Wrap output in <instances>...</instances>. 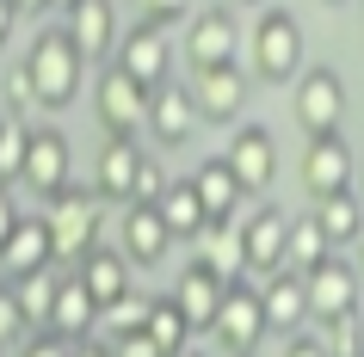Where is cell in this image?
Listing matches in <instances>:
<instances>
[{
	"label": "cell",
	"instance_id": "6da1fadb",
	"mask_svg": "<svg viewBox=\"0 0 364 357\" xmlns=\"http://www.w3.org/2000/svg\"><path fill=\"white\" fill-rule=\"evenodd\" d=\"M25 75H31V87H38L43 111H68L80 99V80H87V56L75 50V38L62 31V25H50V31H38V38L25 43Z\"/></svg>",
	"mask_w": 364,
	"mask_h": 357
},
{
	"label": "cell",
	"instance_id": "7a4b0ae2",
	"mask_svg": "<svg viewBox=\"0 0 364 357\" xmlns=\"http://www.w3.org/2000/svg\"><path fill=\"white\" fill-rule=\"evenodd\" d=\"M247 62H253V80H266V87H290L303 75L309 38H303V25H296L290 6H259L253 38H247Z\"/></svg>",
	"mask_w": 364,
	"mask_h": 357
},
{
	"label": "cell",
	"instance_id": "3957f363",
	"mask_svg": "<svg viewBox=\"0 0 364 357\" xmlns=\"http://www.w3.org/2000/svg\"><path fill=\"white\" fill-rule=\"evenodd\" d=\"M43 222H50V241H56V265L75 271V265L99 246V191L80 185V179L62 185L56 197H50V209H43Z\"/></svg>",
	"mask_w": 364,
	"mask_h": 357
},
{
	"label": "cell",
	"instance_id": "277c9868",
	"mask_svg": "<svg viewBox=\"0 0 364 357\" xmlns=\"http://www.w3.org/2000/svg\"><path fill=\"white\" fill-rule=\"evenodd\" d=\"M290 105H296V123L303 136H333L346 117V80L333 62H303V75L290 80Z\"/></svg>",
	"mask_w": 364,
	"mask_h": 357
},
{
	"label": "cell",
	"instance_id": "5b68a950",
	"mask_svg": "<svg viewBox=\"0 0 364 357\" xmlns=\"http://www.w3.org/2000/svg\"><path fill=\"white\" fill-rule=\"evenodd\" d=\"M266 333L272 326H266V308H259V290H247V283L235 278L229 290H223V308H216V320H210V339L223 345V357H253Z\"/></svg>",
	"mask_w": 364,
	"mask_h": 357
},
{
	"label": "cell",
	"instance_id": "8992f818",
	"mask_svg": "<svg viewBox=\"0 0 364 357\" xmlns=\"http://www.w3.org/2000/svg\"><path fill=\"white\" fill-rule=\"evenodd\" d=\"M186 93H192L198 123H216V130H235V117L247 111V75L235 62H223V68H192Z\"/></svg>",
	"mask_w": 364,
	"mask_h": 357
},
{
	"label": "cell",
	"instance_id": "52a82bcc",
	"mask_svg": "<svg viewBox=\"0 0 364 357\" xmlns=\"http://www.w3.org/2000/svg\"><path fill=\"white\" fill-rule=\"evenodd\" d=\"M303 283H309V320H333V314L364 308V278L346 253H327L315 271H303Z\"/></svg>",
	"mask_w": 364,
	"mask_h": 357
},
{
	"label": "cell",
	"instance_id": "ba28073f",
	"mask_svg": "<svg viewBox=\"0 0 364 357\" xmlns=\"http://www.w3.org/2000/svg\"><path fill=\"white\" fill-rule=\"evenodd\" d=\"M93 111L105 123V136H142V123H149V87L136 75H124L117 62H105V75L93 87Z\"/></svg>",
	"mask_w": 364,
	"mask_h": 357
},
{
	"label": "cell",
	"instance_id": "9c48e42d",
	"mask_svg": "<svg viewBox=\"0 0 364 357\" xmlns=\"http://www.w3.org/2000/svg\"><path fill=\"white\" fill-rule=\"evenodd\" d=\"M241 56V25L229 6H198L186 19V68H223Z\"/></svg>",
	"mask_w": 364,
	"mask_h": 357
},
{
	"label": "cell",
	"instance_id": "30bf717a",
	"mask_svg": "<svg viewBox=\"0 0 364 357\" xmlns=\"http://www.w3.org/2000/svg\"><path fill=\"white\" fill-rule=\"evenodd\" d=\"M62 31L75 38V50L87 56V68H105V62L117 56V38H124L117 0H75V13L62 19Z\"/></svg>",
	"mask_w": 364,
	"mask_h": 357
},
{
	"label": "cell",
	"instance_id": "8fae6325",
	"mask_svg": "<svg viewBox=\"0 0 364 357\" xmlns=\"http://www.w3.org/2000/svg\"><path fill=\"white\" fill-rule=\"evenodd\" d=\"M352 179H358V154H352V142H346L340 130H333V136H309V148H303V185H309V197L352 191Z\"/></svg>",
	"mask_w": 364,
	"mask_h": 357
},
{
	"label": "cell",
	"instance_id": "7c38bea8",
	"mask_svg": "<svg viewBox=\"0 0 364 357\" xmlns=\"http://www.w3.org/2000/svg\"><path fill=\"white\" fill-rule=\"evenodd\" d=\"M117 68H124V75H136L142 80V87H161V80H167V68H173V43H167V25H154V19H136L130 31H124V38H117Z\"/></svg>",
	"mask_w": 364,
	"mask_h": 357
},
{
	"label": "cell",
	"instance_id": "4fadbf2b",
	"mask_svg": "<svg viewBox=\"0 0 364 357\" xmlns=\"http://www.w3.org/2000/svg\"><path fill=\"white\" fill-rule=\"evenodd\" d=\"M19 179L38 191L43 204H50L62 185H75V148H68V136L38 123V130H31V154H25V172H19Z\"/></svg>",
	"mask_w": 364,
	"mask_h": 357
},
{
	"label": "cell",
	"instance_id": "5bb4252c",
	"mask_svg": "<svg viewBox=\"0 0 364 357\" xmlns=\"http://www.w3.org/2000/svg\"><path fill=\"white\" fill-rule=\"evenodd\" d=\"M223 154H229V167H235V179H241L247 197L272 191V179H278V142H272V130H259V123H235V142Z\"/></svg>",
	"mask_w": 364,
	"mask_h": 357
},
{
	"label": "cell",
	"instance_id": "9a60e30c",
	"mask_svg": "<svg viewBox=\"0 0 364 357\" xmlns=\"http://www.w3.org/2000/svg\"><path fill=\"white\" fill-rule=\"evenodd\" d=\"M149 142L154 148H186V136L198 130V111H192V93H186V80H161L149 93Z\"/></svg>",
	"mask_w": 364,
	"mask_h": 357
},
{
	"label": "cell",
	"instance_id": "2e32d148",
	"mask_svg": "<svg viewBox=\"0 0 364 357\" xmlns=\"http://www.w3.org/2000/svg\"><path fill=\"white\" fill-rule=\"evenodd\" d=\"M142 142L136 136H105V148H99L93 160V191L99 204H130L136 197V167H142Z\"/></svg>",
	"mask_w": 364,
	"mask_h": 357
},
{
	"label": "cell",
	"instance_id": "e0dca14e",
	"mask_svg": "<svg viewBox=\"0 0 364 357\" xmlns=\"http://www.w3.org/2000/svg\"><path fill=\"white\" fill-rule=\"evenodd\" d=\"M259 308H266L272 333H303V326H309V283H303V271H296V265L266 271V283H259Z\"/></svg>",
	"mask_w": 364,
	"mask_h": 357
},
{
	"label": "cell",
	"instance_id": "ac0fdd59",
	"mask_svg": "<svg viewBox=\"0 0 364 357\" xmlns=\"http://www.w3.org/2000/svg\"><path fill=\"white\" fill-rule=\"evenodd\" d=\"M117 246H124V259H130L136 271H149V265H167L173 234H167V222H161V209H154V204H124Z\"/></svg>",
	"mask_w": 364,
	"mask_h": 357
},
{
	"label": "cell",
	"instance_id": "d6986e66",
	"mask_svg": "<svg viewBox=\"0 0 364 357\" xmlns=\"http://www.w3.org/2000/svg\"><path fill=\"white\" fill-rule=\"evenodd\" d=\"M235 278H223V271H210L204 259H192L186 271H179V283H173V296H179V308H186V320H192V333H210L216 308H223V290H229Z\"/></svg>",
	"mask_w": 364,
	"mask_h": 357
},
{
	"label": "cell",
	"instance_id": "ffe728a7",
	"mask_svg": "<svg viewBox=\"0 0 364 357\" xmlns=\"http://www.w3.org/2000/svg\"><path fill=\"white\" fill-rule=\"evenodd\" d=\"M50 333H62L68 345L99 333V296L80 283V271H62V283H56V308H50Z\"/></svg>",
	"mask_w": 364,
	"mask_h": 357
},
{
	"label": "cell",
	"instance_id": "44dd1931",
	"mask_svg": "<svg viewBox=\"0 0 364 357\" xmlns=\"http://www.w3.org/2000/svg\"><path fill=\"white\" fill-rule=\"evenodd\" d=\"M241 234H247V271H278L284 265V241H290V216L284 209H253V216H241Z\"/></svg>",
	"mask_w": 364,
	"mask_h": 357
},
{
	"label": "cell",
	"instance_id": "7402d4cb",
	"mask_svg": "<svg viewBox=\"0 0 364 357\" xmlns=\"http://www.w3.org/2000/svg\"><path fill=\"white\" fill-rule=\"evenodd\" d=\"M38 265H56V241H50V222L43 216H19V228L0 246V271L19 278V271H38Z\"/></svg>",
	"mask_w": 364,
	"mask_h": 357
},
{
	"label": "cell",
	"instance_id": "603a6c76",
	"mask_svg": "<svg viewBox=\"0 0 364 357\" xmlns=\"http://www.w3.org/2000/svg\"><path fill=\"white\" fill-rule=\"evenodd\" d=\"M198 259L210 265V271H223V278H241V271H247V234H241V222H235V216L204 222V234H198Z\"/></svg>",
	"mask_w": 364,
	"mask_h": 357
},
{
	"label": "cell",
	"instance_id": "cb8c5ba5",
	"mask_svg": "<svg viewBox=\"0 0 364 357\" xmlns=\"http://www.w3.org/2000/svg\"><path fill=\"white\" fill-rule=\"evenodd\" d=\"M161 222H167V234L173 241H198L204 234V222H210V209H204V197H198V185L192 179H173L167 191H161Z\"/></svg>",
	"mask_w": 364,
	"mask_h": 357
},
{
	"label": "cell",
	"instance_id": "d4e9b609",
	"mask_svg": "<svg viewBox=\"0 0 364 357\" xmlns=\"http://www.w3.org/2000/svg\"><path fill=\"white\" fill-rule=\"evenodd\" d=\"M75 271H80V283L99 296V308H105V302H117L124 290H130V259H124V246H93Z\"/></svg>",
	"mask_w": 364,
	"mask_h": 357
},
{
	"label": "cell",
	"instance_id": "484cf974",
	"mask_svg": "<svg viewBox=\"0 0 364 357\" xmlns=\"http://www.w3.org/2000/svg\"><path fill=\"white\" fill-rule=\"evenodd\" d=\"M68 265H38V271H19V278H6L13 283V296H19L25 320H31V333H43L50 326V308H56V283Z\"/></svg>",
	"mask_w": 364,
	"mask_h": 357
},
{
	"label": "cell",
	"instance_id": "4316f807",
	"mask_svg": "<svg viewBox=\"0 0 364 357\" xmlns=\"http://www.w3.org/2000/svg\"><path fill=\"white\" fill-rule=\"evenodd\" d=\"M192 185H198V197H204V209H210V222L216 216H235L241 197H247L241 179H235V167H229V154H210V160L192 172Z\"/></svg>",
	"mask_w": 364,
	"mask_h": 357
},
{
	"label": "cell",
	"instance_id": "83f0119b",
	"mask_svg": "<svg viewBox=\"0 0 364 357\" xmlns=\"http://www.w3.org/2000/svg\"><path fill=\"white\" fill-rule=\"evenodd\" d=\"M315 222L327 228L333 253H346V246L358 241V228H364V204H358V191H333V197H315Z\"/></svg>",
	"mask_w": 364,
	"mask_h": 357
},
{
	"label": "cell",
	"instance_id": "f1b7e54d",
	"mask_svg": "<svg viewBox=\"0 0 364 357\" xmlns=\"http://www.w3.org/2000/svg\"><path fill=\"white\" fill-rule=\"evenodd\" d=\"M149 339H154L167 357H179V351H186V339H192V320H186V308H179L173 290L149 302Z\"/></svg>",
	"mask_w": 364,
	"mask_h": 357
},
{
	"label": "cell",
	"instance_id": "f546056e",
	"mask_svg": "<svg viewBox=\"0 0 364 357\" xmlns=\"http://www.w3.org/2000/svg\"><path fill=\"white\" fill-rule=\"evenodd\" d=\"M333 253V241H327V228L315 222V209L309 216H290V241H284V265H296V271H315V265Z\"/></svg>",
	"mask_w": 364,
	"mask_h": 357
},
{
	"label": "cell",
	"instance_id": "4dcf8cb0",
	"mask_svg": "<svg viewBox=\"0 0 364 357\" xmlns=\"http://www.w3.org/2000/svg\"><path fill=\"white\" fill-rule=\"evenodd\" d=\"M31 130H38V123H31V117H0V179H6V185H13V179H19L25 172V154H31Z\"/></svg>",
	"mask_w": 364,
	"mask_h": 357
},
{
	"label": "cell",
	"instance_id": "1f68e13d",
	"mask_svg": "<svg viewBox=\"0 0 364 357\" xmlns=\"http://www.w3.org/2000/svg\"><path fill=\"white\" fill-rule=\"evenodd\" d=\"M315 326H321V345H327V357H364V308H358V314L315 320Z\"/></svg>",
	"mask_w": 364,
	"mask_h": 357
},
{
	"label": "cell",
	"instance_id": "d6a6232c",
	"mask_svg": "<svg viewBox=\"0 0 364 357\" xmlns=\"http://www.w3.org/2000/svg\"><path fill=\"white\" fill-rule=\"evenodd\" d=\"M149 302H154V296H136V290H124L117 302H105V308H99V326H105V339L149 326Z\"/></svg>",
	"mask_w": 364,
	"mask_h": 357
},
{
	"label": "cell",
	"instance_id": "836d02e7",
	"mask_svg": "<svg viewBox=\"0 0 364 357\" xmlns=\"http://www.w3.org/2000/svg\"><path fill=\"white\" fill-rule=\"evenodd\" d=\"M0 93H6V111L13 117H31V123H38L43 99H38V87H31V75H25V62H13V68L0 75Z\"/></svg>",
	"mask_w": 364,
	"mask_h": 357
},
{
	"label": "cell",
	"instance_id": "e575fe53",
	"mask_svg": "<svg viewBox=\"0 0 364 357\" xmlns=\"http://www.w3.org/2000/svg\"><path fill=\"white\" fill-rule=\"evenodd\" d=\"M25 339H31V320H25L13 283H0V351H6V345H25Z\"/></svg>",
	"mask_w": 364,
	"mask_h": 357
},
{
	"label": "cell",
	"instance_id": "d590c367",
	"mask_svg": "<svg viewBox=\"0 0 364 357\" xmlns=\"http://www.w3.org/2000/svg\"><path fill=\"white\" fill-rule=\"evenodd\" d=\"M173 179H167V167L154 160V154H142V167H136V197L130 204H161V191H167Z\"/></svg>",
	"mask_w": 364,
	"mask_h": 357
},
{
	"label": "cell",
	"instance_id": "8d00e7d4",
	"mask_svg": "<svg viewBox=\"0 0 364 357\" xmlns=\"http://www.w3.org/2000/svg\"><path fill=\"white\" fill-rule=\"evenodd\" d=\"M142 6V19H154V25H186L192 19V0H136Z\"/></svg>",
	"mask_w": 364,
	"mask_h": 357
},
{
	"label": "cell",
	"instance_id": "74e56055",
	"mask_svg": "<svg viewBox=\"0 0 364 357\" xmlns=\"http://www.w3.org/2000/svg\"><path fill=\"white\" fill-rule=\"evenodd\" d=\"M19 357H75V345H68L62 333H50V326H43V333H31V339L19 345Z\"/></svg>",
	"mask_w": 364,
	"mask_h": 357
},
{
	"label": "cell",
	"instance_id": "f35d334b",
	"mask_svg": "<svg viewBox=\"0 0 364 357\" xmlns=\"http://www.w3.org/2000/svg\"><path fill=\"white\" fill-rule=\"evenodd\" d=\"M112 351H117V357H167V351L149 339V326H136V333H117V339H112Z\"/></svg>",
	"mask_w": 364,
	"mask_h": 357
},
{
	"label": "cell",
	"instance_id": "ab89813d",
	"mask_svg": "<svg viewBox=\"0 0 364 357\" xmlns=\"http://www.w3.org/2000/svg\"><path fill=\"white\" fill-rule=\"evenodd\" d=\"M19 197H13V185H6V179H0V246H6V234H13V228H19Z\"/></svg>",
	"mask_w": 364,
	"mask_h": 357
},
{
	"label": "cell",
	"instance_id": "60d3db41",
	"mask_svg": "<svg viewBox=\"0 0 364 357\" xmlns=\"http://www.w3.org/2000/svg\"><path fill=\"white\" fill-rule=\"evenodd\" d=\"M284 357H327L321 333H284Z\"/></svg>",
	"mask_w": 364,
	"mask_h": 357
},
{
	"label": "cell",
	"instance_id": "b9f144b4",
	"mask_svg": "<svg viewBox=\"0 0 364 357\" xmlns=\"http://www.w3.org/2000/svg\"><path fill=\"white\" fill-rule=\"evenodd\" d=\"M13 25H19V6H13V0H0V50H6V38H13Z\"/></svg>",
	"mask_w": 364,
	"mask_h": 357
},
{
	"label": "cell",
	"instance_id": "7bdbcfd3",
	"mask_svg": "<svg viewBox=\"0 0 364 357\" xmlns=\"http://www.w3.org/2000/svg\"><path fill=\"white\" fill-rule=\"evenodd\" d=\"M75 357H117V351H112V339H105V345H99V339H75Z\"/></svg>",
	"mask_w": 364,
	"mask_h": 357
},
{
	"label": "cell",
	"instance_id": "ee69618b",
	"mask_svg": "<svg viewBox=\"0 0 364 357\" xmlns=\"http://www.w3.org/2000/svg\"><path fill=\"white\" fill-rule=\"evenodd\" d=\"M346 259H352V265H358V278H364V228H358V241H352V246H346Z\"/></svg>",
	"mask_w": 364,
	"mask_h": 357
},
{
	"label": "cell",
	"instance_id": "f6af8a7d",
	"mask_svg": "<svg viewBox=\"0 0 364 357\" xmlns=\"http://www.w3.org/2000/svg\"><path fill=\"white\" fill-rule=\"evenodd\" d=\"M13 6H19V19H31V13H43L50 0H13Z\"/></svg>",
	"mask_w": 364,
	"mask_h": 357
},
{
	"label": "cell",
	"instance_id": "bcb514c9",
	"mask_svg": "<svg viewBox=\"0 0 364 357\" xmlns=\"http://www.w3.org/2000/svg\"><path fill=\"white\" fill-rule=\"evenodd\" d=\"M43 13H62V19H68V13H75V0H50Z\"/></svg>",
	"mask_w": 364,
	"mask_h": 357
},
{
	"label": "cell",
	"instance_id": "7dc6e473",
	"mask_svg": "<svg viewBox=\"0 0 364 357\" xmlns=\"http://www.w3.org/2000/svg\"><path fill=\"white\" fill-rule=\"evenodd\" d=\"M352 191H358V204H364V167H358V179H352Z\"/></svg>",
	"mask_w": 364,
	"mask_h": 357
},
{
	"label": "cell",
	"instance_id": "c3c4849f",
	"mask_svg": "<svg viewBox=\"0 0 364 357\" xmlns=\"http://www.w3.org/2000/svg\"><path fill=\"white\" fill-rule=\"evenodd\" d=\"M235 6H266V0H235Z\"/></svg>",
	"mask_w": 364,
	"mask_h": 357
},
{
	"label": "cell",
	"instance_id": "681fc988",
	"mask_svg": "<svg viewBox=\"0 0 364 357\" xmlns=\"http://www.w3.org/2000/svg\"><path fill=\"white\" fill-rule=\"evenodd\" d=\"M321 6H346V0H321Z\"/></svg>",
	"mask_w": 364,
	"mask_h": 357
},
{
	"label": "cell",
	"instance_id": "f907efd6",
	"mask_svg": "<svg viewBox=\"0 0 364 357\" xmlns=\"http://www.w3.org/2000/svg\"><path fill=\"white\" fill-rule=\"evenodd\" d=\"M179 357H204V351H179Z\"/></svg>",
	"mask_w": 364,
	"mask_h": 357
},
{
	"label": "cell",
	"instance_id": "816d5d0a",
	"mask_svg": "<svg viewBox=\"0 0 364 357\" xmlns=\"http://www.w3.org/2000/svg\"><path fill=\"white\" fill-rule=\"evenodd\" d=\"M358 13H364V0H358Z\"/></svg>",
	"mask_w": 364,
	"mask_h": 357
}]
</instances>
